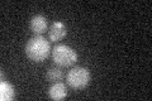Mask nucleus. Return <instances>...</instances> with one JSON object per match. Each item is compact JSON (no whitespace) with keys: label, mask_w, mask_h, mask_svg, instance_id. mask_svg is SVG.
I'll return each instance as SVG.
<instances>
[{"label":"nucleus","mask_w":152,"mask_h":101,"mask_svg":"<svg viewBox=\"0 0 152 101\" xmlns=\"http://www.w3.org/2000/svg\"><path fill=\"white\" fill-rule=\"evenodd\" d=\"M90 80H91L90 71L81 66H76L74 68H71L67 76H66L67 85L71 86L72 89H77V90L86 87L90 84Z\"/></svg>","instance_id":"obj_2"},{"label":"nucleus","mask_w":152,"mask_h":101,"mask_svg":"<svg viewBox=\"0 0 152 101\" xmlns=\"http://www.w3.org/2000/svg\"><path fill=\"white\" fill-rule=\"evenodd\" d=\"M51 53L50 41L43 36L32 37L26 44V54L29 60L34 62H43Z\"/></svg>","instance_id":"obj_1"},{"label":"nucleus","mask_w":152,"mask_h":101,"mask_svg":"<svg viewBox=\"0 0 152 101\" xmlns=\"http://www.w3.org/2000/svg\"><path fill=\"white\" fill-rule=\"evenodd\" d=\"M46 77L48 81H51V82H57V81H60L64 77V72L61 68H58V67H51V68H48V71H47Z\"/></svg>","instance_id":"obj_8"},{"label":"nucleus","mask_w":152,"mask_h":101,"mask_svg":"<svg viewBox=\"0 0 152 101\" xmlns=\"http://www.w3.org/2000/svg\"><path fill=\"white\" fill-rule=\"evenodd\" d=\"M66 34H67V28H66L65 24L62 22H60V20L52 23V25L48 29V38L52 42L61 41Z\"/></svg>","instance_id":"obj_5"},{"label":"nucleus","mask_w":152,"mask_h":101,"mask_svg":"<svg viewBox=\"0 0 152 101\" xmlns=\"http://www.w3.org/2000/svg\"><path fill=\"white\" fill-rule=\"evenodd\" d=\"M48 95L51 99L53 100H62L67 96V89H66V85L62 82H53L50 89H48Z\"/></svg>","instance_id":"obj_6"},{"label":"nucleus","mask_w":152,"mask_h":101,"mask_svg":"<svg viewBox=\"0 0 152 101\" xmlns=\"http://www.w3.org/2000/svg\"><path fill=\"white\" fill-rule=\"evenodd\" d=\"M15 96V90L13 86L7 82V81H1L0 82V99L1 101H10Z\"/></svg>","instance_id":"obj_7"},{"label":"nucleus","mask_w":152,"mask_h":101,"mask_svg":"<svg viewBox=\"0 0 152 101\" xmlns=\"http://www.w3.org/2000/svg\"><path fill=\"white\" fill-rule=\"evenodd\" d=\"M47 27H48V22H47V18L45 15L37 14V15L32 17V19H31V31L34 33L36 36H42L47 31Z\"/></svg>","instance_id":"obj_4"},{"label":"nucleus","mask_w":152,"mask_h":101,"mask_svg":"<svg viewBox=\"0 0 152 101\" xmlns=\"http://www.w3.org/2000/svg\"><path fill=\"white\" fill-rule=\"evenodd\" d=\"M52 58L56 65L61 67H67L77 61V53L67 44H57L52 51Z\"/></svg>","instance_id":"obj_3"}]
</instances>
